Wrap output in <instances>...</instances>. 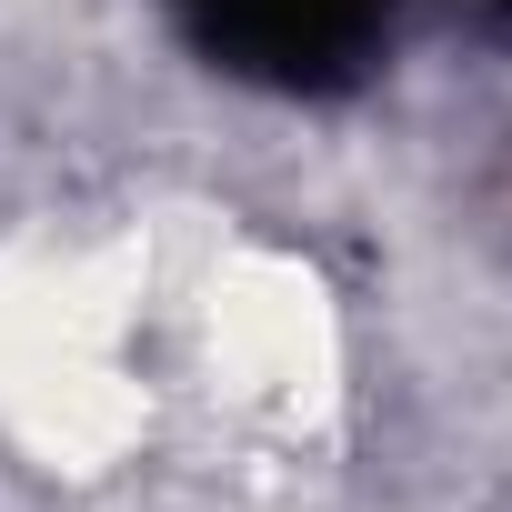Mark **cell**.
I'll use <instances>...</instances> for the list:
<instances>
[{
	"instance_id": "2",
	"label": "cell",
	"mask_w": 512,
	"mask_h": 512,
	"mask_svg": "<svg viewBox=\"0 0 512 512\" xmlns=\"http://www.w3.org/2000/svg\"><path fill=\"white\" fill-rule=\"evenodd\" d=\"M161 372L171 402L221 422L251 452H312L352 402V322L322 262L282 241H221L161 302Z\"/></svg>"
},
{
	"instance_id": "3",
	"label": "cell",
	"mask_w": 512,
	"mask_h": 512,
	"mask_svg": "<svg viewBox=\"0 0 512 512\" xmlns=\"http://www.w3.org/2000/svg\"><path fill=\"white\" fill-rule=\"evenodd\" d=\"M141 512H191V502H141Z\"/></svg>"
},
{
	"instance_id": "1",
	"label": "cell",
	"mask_w": 512,
	"mask_h": 512,
	"mask_svg": "<svg viewBox=\"0 0 512 512\" xmlns=\"http://www.w3.org/2000/svg\"><path fill=\"white\" fill-rule=\"evenodd\" d=\"M161 412L171 372L141 251L101 231L0 241V452L61 482H121Z\"/></svg>"
}]
</instances>
